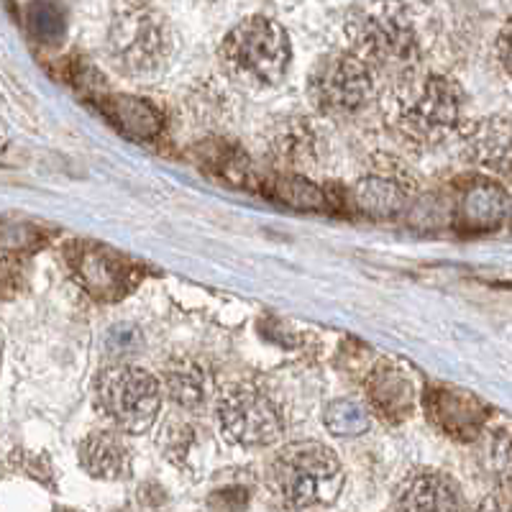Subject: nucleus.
I'll list each match as a JSON object with an SVG mask.
<instances>
[{
    "instance_id": "423d86ee",
    "label": "nucleus",
    "mask_w": 512,
    "mask_h": 512,
    "mask_svg": "<svg viewBox=\"0 0 512 512\" xmlns=\"http://www.w3.org/2000/svg\"><path fill=\"white\" fill-rule=\"evenodd\" d=\"M162 400L159 379L134 364H113L93 382L95 410L123 436H141L154 428Z\"/></svg>"
},
{
    "instance_id": "bb28decb",
    "label": "nucleus",
    "mask_w": 512,
    "mask_h": 512,
    "mask_svg": "<svg viewBox=\"0 0 512 512\" xmlns=\"http://www.w3.org/2000/svg\"><path fill=\"white\" fill-rule=\"evenodd\" d=\"M164 500H167V495H164V489L159 484H144L139 489V502L146 507H152V510H157Z\"/></svg>"
},
{
    "instance_id": "7ed1b4c3",
    "label": "nucleus",
    "mask_w": 512,
    "mask_h": 512,
    "mask_svg": "<svg viewBox=\"0 0 512 512\" xmlns=\"http://www.w3.org/2000/svg\"><path fill=\"white\" fill-rule=\"evenodd\" d=\"M108 59L121 75L134 80H152L162 75L175 52L172 26L149 3L113 6L111 24L105 34Z\"/></svg>"
},
{
    "instance_id": "6e6552de",
    "label": "nucleus",
    "mask_w": 512,
    "mask_h": 512,
    "mask_svg": "<svg viewBox=\"0 0 512 512\" xmlns=\"http://www.w3.org/2000/svg\"><path fill=\"white\" fill-rule=\"evenodd\" d=\"M213 408L218 431L233 446L264 448L280 441L285 433V410L259 384H226L216 392Z\"/></svg>"
},
{
    "instance_id": "39448f33",
    "label": "nucleus",
    "mask_w": 512,
    "mask_h": 512,
    "mask_svg": "<svg viewBox=\"0 0 512 512\" xmlns=\"http://www.w3.org/2000/svg\"><path fill=\"white\" fill-rule=\"evenodd\" d=\"M223 72L244 88L264 90L285 80L292 62L287 29L269 16H249L233 26L218 49Z\"/></svg>"
},
{
    "instance_id": "a878e982",
    "label": "nucleus",
    "mask_w": 512,
    "mask_h": 512,
    "mask_svg": "<svg viewBox=\"0 0 512 512\" xmlns=\"http://www.w3.org/2000/svg\"><path fill=\"white\" fill-rule=\"evenodd\" d=\"M477 512H512V497L500 492V495H489L479 502Z\"/></svg>"
},
{
    "instance_id": "6ab92c4d",
    "label": "nucleus",
    "mask_w": 512,
    "mask_h": 512,
    "mask_svg": "<svg viewBox=\"0 0 512 512\" xmlns=\"http://www.w3.org/2000/svg\"><path fill=\"white\" fill-rule=\"evenodd\" d=\"M157 443L164 459L185 472L198 469L200 456L208 454V433L198 420L185 418V415H172L164 420Z\"/></svg>"
},
{
    "instance_id": "f3484780",
    "label": "nucleus",
    "mask_w": 512,
    "mask_h": 512,
    "mask_svg": "<svg viewBox=\"0 0 512 512\" xmlns=\"http://www.w3.org/2000/svg\"><path fill=\"white\" fill-rule=\"evenodd\" d=\"M77 459L80 466L93 479L103 482H118L131 474L134 464V451L128 446L126 436L113 428H98L90 431L77 446Z\"/></svg>"
},
{
    "instance_id": "9b49d317",
    "label": "nucleus",
    "mask_w": 512,
    "mask_h": 512,
    "mask_svg": "<svg viewBox=\"0 0 512 512\" xmlns=\"http://www.w3.org/2000/svg\"><path fill=\"white\" fill-rule=\"evenodd\" d=\"M423 408L433 428L451 441L472 443L482 436L489 410L479 397L451 384H431L423 392Z\"/></svg>"
},
{
    "instance_id": "393cba45",
    "label": "nucleus",
    "mask_w": 512,
    "mask_h": 512,
    "mask_svg": "<svg viewBox=\"0 0 512 512\" xmlns=\"http://www.w3.org/2000/svg\"><path fill=\"white\" fill-rule=\"evenodd\" d=\"M497 54H500V62L507 72L512 75V21L505 24V29L497 36Z\"/></svg>"
},
{
    "instance_id": "4468645a",
    "label": "nucleus",
    "mask_w": 512,
    "mask_h": 512,
    "mask_svg": "<svg viewBox=\"0 0 512 512\" xmlns=\"http://www.w3.org/2000/svg\"><path fill=\"white\" fill-rule=\"evenodd\" d=\"M507 210H510V198H507L505 187L477 177L459 190L454 205V226L461 233L495 231L507 218Z\"/></svg>"
},
{
    "instance_id": "4be33fe9",
    "label": "nucleus",
    "mask_w": 512,
    "mask_h": 512,
    "mask_svg": "<svg viewBox=\"0 0 512 512\" xmlns=\"http://www.w3.org/2000/svg\"><path fill=\"white\" fill-rule=\"evenodd\" d=\"M489 466L492 474L505 489V495H512V433H497L489 443Z\"/></svg>"
},
{
    "instance_id": "f8f14e48",
    "label": "nucleus",
    "mask_w": 512,
    "mask_h": 512,
    "mask_svg": "<svg viewBox=\"0 0 512 512\" xmlns=\"http://www.w3.org/2000/svg\"><path fill=\"white\" fill-rule=\"evenodd\" d=\"M364 405H367L369 415L392 428L413 418L415 405H418V390H415L408 369L387 359H379L374 367H369L367 377H364Z\"/></svg>"
},
{
    "instance_id": "1a4fd4ad",
    "label": "nucleus",
    "mask_w": 512,
    "mask_h": 512,
    "mask_svg": "<svg viewBox=\"0 0 512 512\" xmlns=\"http://www.w3.org/2000/svg\"><path fill=\"white\" fill-rule=\"evenodd\" d=\"M64 262L77 285L95 303H118L144 280V264L118 254L100 241H70L64 249Z\"/></svg>"
},
{
    "instance_id": "cd10ccee",
    "label": "nucleus",
    "mask_w": 512,
    "mask_h": 512,
    "mask_svg": "<svg viewBox=\"0 0 512 512\" xmlns=\"http://www.w3.org/2000/svg\"><path fill=\"white\" fill-rule=\"evenodd\" d=\"M54 512H75V510H70V507H57Z\"/></svg>"
},
{
    "instance_id": "0eeeda50",
    "label": "nucleus",
    "mask_w": 512,
    "mask_h": 512,
    "mask_svg": "<svg viewBox=\"0 0 512 512\" xmlns=\"http://www.w3.org/2000/svg\"><path fill=\"white\" fill-rule=\"evenodd\" d=\"M379 93V77L349 49L320 57L308 75V98L320 116H356L379 100Z\"/></svg>"
},
{
    "instance_id": "20e7f679",
    "label": "nucleus",
    "mask_w": 512,
    "mask_h": 512,
    "mask_svg": "<svg viewBox=\"0 0 512 512\" xmlns=\"http://www.w3.org/2000/svg\"><path fill=\"white\" fill-rule=\"evenodd\" d=\"M346 34H349L346 49L367 64L379 82H395L420 72L423 49H420L418 31L400 8H364L359 16H351Z\"/></svg>"
},
{
    "instance_id": "ddd939ff",
    "label": "nucleus",
    "mask_w": 512,
    "mask_h": 512,
    "mask_svg": "<svg viewBox=\"0 0 512 512\" xmlns=\"http://www.w3.org/2000/svg\"><path fill=\"white\" fill-rule=\"evenodd\" d=\"M461 152L492 175L512 177V121L479 118L459 128Z\"/></svg>"
},
{
    "instance_id": "f03ea898",
    "label": "nucleus",
    "mask_w": 512,
    "mask_h": 512,
    "mask_svg": "<svg viewBox=\"0 0 512 512\" xmlns=\"http://www.w3.org/2000/svg\"><path fill=\"white\" fill-rule=\"evenodd\" d=\"M344 479L336 451L318 441L287 443L274 454L267 472L269 492L290 510L331 505L341 495Z\"/></svg>"
},
{
    "instance_id": "2eb2a0df",
    "label": "nucleus",
    "mask_w": 512,
    "mask_h": 512,
    "mask_svg": "<svg viewBox=\"0 0 512 512\" xmlns=\"http://www.w3.org/2000/svg\"><path fill=\"white\" fill-rule=\"evenodd\" d=\"M395 512H464V500L448 474L418 469L397 487Z\"/></svg>"
},
{
    "instance_id": "412c9836",
    "label": "nucleus",
    "mask_w": 512,
    "mask_h": 512,
    "mask_svg": "<svg viewBox=\"0 0 512 512\" xmlns=\"http://www.w3.org/2000/svg\"><path fill=\"white\" fill-rule=\"evenodd\" d=\"M200 162L205 167L216 169L218 177H223L228 182H236V185H241L249 177V159H246V154L241 152L239 146L228 144L223 139L205 146L203 154H200Z\"/></svg>"
},
{
    "instance_id": "a211bd4d",
    "label": "nucleus",
    "mask_w": 512,
    "mask_h": 512,
    "mask_svg": "<svg viewBox=\"0 0 512 512\" xmlns=\"http://www.w3.org/2000/svg\"><path fill=\"white\" fill-rule=\"evenodd\" d=\"M318 128L308 118H287L274 128L267 141V154L285 172H308L320 159Z\"/></svg>"
},
{
    "instance_id": "aec40b11",
    "label": "nucleus",
    "mask_w": 512,
    "mask_h": 512,
    "mask_svg": "<svg viewBox=\"0 0 512 512\" xmlns=\"http://www.w3.org/2000/svg\"><path fill=\"white\" fill-rule=\"evenodd\" d=\"M323 423H326L328 433L338 438H356L369 433L372 428V415H369L367 405L359 400H333L323 413Z\"/></svg>"
},
{
    "instance_id": "f257e3e1",
    "label": "nucleus",
    "mask_w": 512,
    "mask_h": 512,
    "mask_svg": "<svg viewBox=\"0 0 512 512\" xmlns=\"http://www.w3.org/2000/svg\"><path fill=\"white\" fill-rule=\"evenodd\" d=\"M379 105L392 134L415 152L436 149L464 126L459 82L436 72H413L387 82L379 93Z\"/></svg>"
},
{
    "instance_id": "dca6fc26",
    "label": "nucleus",
    "mask_w": 512,
    "mask_h": 512,
    "mask_svg": "<svg viewBox=\"0 0 512 512\" xmlns=\"http://www.w3.org/2000/svg\"><path fill=\"white\" fill-rule=\"evenodd\" d=\"M157 379L159 387H162V395L185 413L203 410L210 397H213V390H216V382L210 377L208 367L203 361L192 359V356L169 359Z\"/></svg>"
},
{
    "instance_id": "c85d7f7f",
    "label": "nucleus",
    "mask_w": 512,
    "mask_h": 512,
    "mask_svg": "<svg viewBox=\"0 0 512 512\" xmlns=\"http://www.w3.org/2000/svg\"><path fill=\"white\" fill-rule=\"evenodd\" d=\"M0 359H3V336H0Z\"/></svg>"
},
{
    "instance_id": "5701e85b",
    "label": "nucleus",
    "mask_w": 512,
    "mask_h": 512,
    "mask_svg": "<svg viewBox=\"0 0 512 512\" xmlns=\"http://www.w3.org/2000/svg\"><path fill=\"white\" fill-rule=\"evenodd\" d=\"M249 489L246 487H223L208 497L210 512H246L249 507Z\"/></svg>"
},
{
    "instance_id": "9d476101",
    "label": "nucleus",
    "mask_w": 512,
    "mask_h": 512,
    "mask_svg": "<svg viewBox=\"0 0 512 512\" xmlns=\"http://www.w3.org/2000/svg\"><path fill=\"white\" fill-rule=\"evenodd\" d=\"M418 192V175L400 157L374 154L354 182V203L372 218H392Z\"/></svg>"
},
{
    "instance_id": "b1692460",
    "label": "nucleus",
    "mask_w": 512,
    "mask_h": 512,
    "mask_svg": "<svg viewBox=\"0 0 512 512\" xmlns=\"http://www.w3.org/2000/svg\"><path fill=\"white\" fill-rule=\"evenodd\" d=\"M34 13H36V16L31 18V29H34V34L39 36L41 41H54L52 26H57V18H54V8L36 6Z\"/></svg>"
}]
</instances>
